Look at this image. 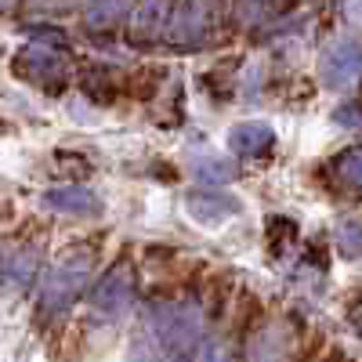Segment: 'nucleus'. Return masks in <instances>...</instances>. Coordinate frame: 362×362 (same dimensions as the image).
<instances>
[{"instance_id": "1", "label": "nucleus", "mask_w": 362, "mask_h": 362, "mask_svg": "<svg viewBox=\"0 0 362 362\" xmlns=\"http://www.w3.org/2000/svg\"><path fill=\"white\" fill-rule=\"evenodd\" d=\"M87 272H90V254H69V257H62L51 272H47V279H44V297H40V305H44V312H62V308H69L73 300H76V293H80V286H83V279H87Z\"/></svg>"}, {"instance_id": "2", "label": "nucleus", "mask_w": 362, "mask_h": 362, "mask_svg": "<svg viewBox=\"0 0 362 362\" xmlns=\"http://www.w3.org/2000/svg\"><path fill=\"white\" fill-rule=\"evenodd\" d=\"M362 76V40L337 37L329 40L319 54V80L329 90H348Z\"/></svg>"}, {"instance_id": "3", "label": "nucleus", "mask_w": 362, "mask_h": 362, "mask_svg": "<svg viewBox=\"0 0 362 362\" xmlns=\"http://www.w3.org/2000/svg\"><path fill=\"white\" fill-rule=\"evenodd\" d=\"M156 334L163 341V348L181 358L196 348V334H199V315L185 305H160L156 308Z\"/></svg>"}, {"instance_id": "4", "label": "nucleus", "mask_w": 362, "mask_h": 362, "mask_svg": "<svg viewBox=\"0 0 362 362\" xmlns=\"http://www.w3.org/2000/svg\"><path fill=\"white\" fill-rule=\"evenodd\" d=\"M15 69H18L22 76H29V80L51 87V83H62V76H66V58L58 54V51H47V47H25V51H18V58H15Z\"/></svg>"}, {"instance_id": "5", "label": "nucleus", "mask_w": 362, "mask_h": 362, "mask_svg": "<svg viewBox=\"0 0 362 362\" xmlns=\"http://www.w3.org/2000/svg\"><path fill=\"white\" fill-rule=\"evenodd\" d=\"M90 305H95L98 315H109V319H116L119 312L131 305V276H127L124 264H116L109 276L98 283L95 297H90Z\"/></svg>"}, {"instance_id": "6", "label": "nucleus", "mask_w": 362, "mask_h": 362, "mask_svg": "<svg viewBox=\"0 0 362 362\" xmlns=\"http://www.w3.org/2000/svg\"><path fill=\"white\" fill-rule=\"evenodd\" d=\"M185 206H189V214L199 225H221L232 214H239V199H232V196H225L218 189H196V192H189Z\"/></svg>"}, {"instance_id": "7", "label": "nucleus", "mask_w": 362, "mask_h": 362, "mask_svg": "<svg viewBox=\"0 0 362 362\" xmlns=\"http://www.w3.org/2000/svg\"><path fill=\"white\" fill-rule=\"evenodd\" d=\"M44 203L58 214H98L102 199L90 192L87 185H62V189H51L44 192Z\"/></svg>"}, {"instance_id": "8", "label": "nucleus", "mask_w": 362, "mask_h": 362, "mask_svg": "<svg viewBox=\"0 0 362 362\" xmlns=\"http://www.w3.org/2000/svg\"><path fill=\"white\" fill-rule=\"evenodd\" d=\"M272 141H276V134L268 124H235L228 131V148L235 156H261L272 148Z\"/></svg>"}, {"instance_id": "9", "label": "nucleus", "mask_w": 362, "mask_h": 362, "mask_svg": "<svg viewBox=\"0 0 362 362\" xmlns=\"http://www.w3.org/2000/svg\"><path fill=\"white\" fill-rule=\"evenodd\" d=\"M170 0H141L138 11H134V33L141 37H160L167 33V25H170Z\"/></svg>"}, {"instance_id": "10", "label": "nucleus", "mask_w": 362, "mask_h": 362, "mask_svg": "<svg viewBox=\"0 0 362 362\" xmlns=\"http://www.w3.org/2000/svg\"><path fill=\"white\" fill-rule=\"evenodd\" d=\"M127 8H131V0H87L83 18H87V25H95V29H112L119 18L127 15Z\"/></svg>"}, {"instance_id": "11", "label": "nucleus", "mask_w": 362, "mask_h": 362, "mask_svg": "<svg viewBox=\"0 0 362 362\" xmlns=\"http://www.w3.org/2000/svg\"><path fill=\"white\" fill-rule=\"evenodd\" d=\"M337 177L351 189H362V148H351L337 160Z\"/></svg>"}, {"instance_id": "12", "label": "nucleus", "mask_w": 362, "mask_h": 362, "mask_svg": "<svg viewBox=\"0 0 362 362\" xmlns=\"http://www.w3.org/2000/svg\"><path fill=\"white\" fill-rule=\"evenodd\" d=\"M196 174H199L203 181H225V177L235 174V167H232L225 156H199V160H196Z\"/></svg>"}, {"instance_id": "13", "label": "nucleus", "mask_w": 362, "mask_h": 362, "mask_svg": "<svg viewBox=\"0 0 362 362\" xmlns=\"http://www.w3.org/2000/svg\"><path fill=\"white\" fill-rule=\"evenodd\" d=\"M337 247L344 254H362V221H344L337 228Z\"/></svg>"}, {"instance_id": "14", "label": "nucleus", "mask_w": 362, "mask_h": 362, "mask_svg": "<svg viewBox=\"0 0 362 362\" xmlns=\"http://www.w3.org/2000/svg\"><path fill=\"white\" fill-rule=\"evenodd\" d=\"M196 362H228V355H225L218 344H203L199 355H196Z\"/></svg>"}, {"instance_id": "15", "label": "nucleus", "mask_w": 362, "mask_h": 362, "mask_svg": "<svg viewBox=\"0 0 362 362\" xmlns=\"http://www.w3.org/2000/svg\"><path fill=\"white\" fill-rule=\"evenodd\" d=\"M15 4V0H0V11H4V8H11Z\"/></svg>"}]
</instances>
